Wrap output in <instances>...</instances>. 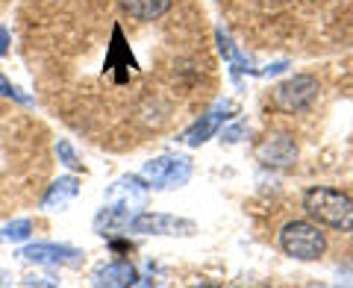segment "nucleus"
I'll return each instance as SVG.
<instances>
[{
	"mask_svg": "<svg viewBox=\"0 0 353 288\" xmlns=\"http://www.w3.org/2000/svg\"><path fill=\"white\" fill-rule=\"evenodd\" d=\"M148 194H150V185H145V180H139V176H121V180L109 185L106 203H118L130 209V212H139L148 203Z\"/></svg>",
	"mask_w": 353,
	"mask_h": 288,
	"instance_id": "obj_8",
	"label": "nucleus"
},
{
	"mask_svg": "<svg viewBox=\"0 0 353 288\" xmlns=\"http://www.w3.org/2000/svg\"><path fill=\"white\" fill-rule=\"evenodd\" d=\"M218 44H221V53H224V59H230V62L236 65L233 71H250V68H248V62L241 59V56H239V50L233 48V41H230V36H224L221 30H218Z\"/></svg>",
	"mask_w": 353,
	"mask_h": 288,
	"instance_id": "obj_15",
	"label": "nucleus"
},
{
	"mask_svg": "<svg viewBox=\"0 0 353 288\" xmlns=\"http://www.w3.org/2000/svg\"><path fill=\"white\" fill-rule=\"evenodd\" d=\"M121 9L132 21H159L162 15H168L171 0H121Z\"/></svg>",
	"mask_w": 353,
	"mask_h": 288,
	"instance_id": "obj_11",
	"label": "nucleus"
},
{
	"mask_svg": "<svg viewBox=\"0 0 353 288\" xmlns=\"http://www.w3.org/2000/svg\"><path fill=\"white\" fill-rule=\"evenodd\" d=\"M256 159L265 165V168H277L285 171L297 162V144L289 136H268L259 147H256Z\"/></svg>",
	"mask_w": 353,
	"mask_h": 288,
	"instance_id": "obj_7",
	"label": "nucleus"
},
{
	"mask_svg": "<svg viewBox=\"0 0 353 288\" xmlns=\"http://www.w3.org/2000/svg\"><path fill=\"white\" fill-rule=\"evenodd\" d=\"M130 218L132 212L118 203H106L101 212H97L94 218V229L101 232V236H106V232H118V229H127L130 227Z\"/></svg>",
	"mask_w": 353,
	"mask_h": 288,
	"instance_id": "obj_13",
	"label": "nucleus"
},
{
	"mask_svg": "<svg viewBox=\"0 0 353 288\" xmlns=\"http://www.w3.org/2000/svg\"><path fill=\"white\" fill-rule=\"evenodd\" d=\"M3 282H6V274H3V271H0V285H3Z\"/></svg>",
	"mask_w": 353,
	"mask_h": 288,
	"instance_id": "obj_22",
	"label": "nucleus"
},
{
	"mask_svg": "<svg viewBox=\"0 0 353 288\" xmlns=\"http://www.w3.org/2000/svg\"><path fill=\"white\" fill-rule=\"evenodd\" d=\"M9 53V30L0 27V56H6Z\"/></svg>",
	"mask_w": 353,
	"mask_h": 288,
	"instance_id": "obj_18",
	"label": "nucleus"
},
{
	"mask_svg": "<svg viewBox=\"0 0 353 288\" xmlns=\"http://www.w3.org/2000/svg\"><path fill=\"white\" fill-rule=\"evenodd\" d=\"M241 132H245L241 127H233V130H227V132H224V138H227L230 144H233V141H239V136H241Z\"/></svg>",
	"mask_w": 353,
	"mask_h": 288,
	"instance_id": "obj_20",
	"label": "nucleus"
},
{
	"mask_svg": "<svg viewBox=\"0 0 353 288\" xmlns=\"http://www.w3.org/2000/svg\"><path fill=\"white\" fill-rule=\"evenodd\" d=\"M318 92H321V85H318L315 76L297 74L292 80H285L274 88V106H277L280 112H289V115L306 112V109L315 103Z\"/></svg>",
	"mask_w": 353,
	"mask_h": 288,
	"instance_id": "obj_3",
	"label": "nucleus"
},
{
	"mask_svg": "<svg viewBox=\"0 0 353 288\" xmlns=\"http://www.w3.org/2000/svg\"><path fill=\"white\" fill-rule=\"evenodd\" d=\"M280 247L292 259L315 262L318 256H324L327 236L315 224H309V220H289L280 232Z\"/></svg>",
	"mask_w": 353,
	"mask_h": 288,
	"instance_id": "obj_2",
	"label": "nucleus"
},
{
	"mask_svg": "<svg viewBox=\"0 0 353 288\" xmlns=\"http://www.w3.org/2000/svg\"><path fill=\"white\" fill-rule=\"evenodd\" d=\"M285 68H289V65H285V62H277V65H271L268 71H262V76H277V74H283Z\"/></svg>",
	"mask_w": 353,
	"mask_h": 288,
	"instance_id": "obj_19",
	"label": "nucleus"
},
{
	"mask_svg": "<svg viewBox=\"0 0 353 288\" xmlns=\"http://www.w3.org/2000/svg\"><path fill=\"white\" fill-rule=\"evenodd\" d=\"M30 236H32V220L21 218L0 229V245H18V241H27Z\"/></svg>",
	"mask_w": 353,
	"mask_h": 288,
	"instance_id": "obj_14",
	"label": "nucleus"
},
{
	"mask_svg": "<svg viewBox=\"0 0 353 288\" xmlns=\"http://www.w3.org/2000/svg\"><path fill=\"white\" fill-rule=\"evenodd\" d=\"M130 232H141V236H192L197 229L192 220L162 215V212H139L130 218Z\"/></svg>",
	"mask_w": 353,
	"mask_h": 288,
	"instance_id": "obj_5",
	"label": "nucleus"
},
{
	"mask_svg": "<svg viewBox=\"0 0 353 288\" xmlns=\"http://www.w3.org/2000/svg\"><path fill=\"white\" fill-rule=\"evenodd\" d=\"M303 209L318 220V224H324L330 229H339V232L353 229V200L345 192L324 188V185L309 188L303 194Z\"/></svg>",
	"mask_w": 353,
	"mask_h": 288,
	"instance_id": "obj_1",
	"label": "nucleus"
},
{
	"mask_svg": "<svg viewBox=\"0 0 353 288\" xmlns=\"http://www.w3.org/2000/svg\"><path fill=\"white\" fill-rule=\"evenodd\" d=\"M27 285H57V282H50L48 276H39V280H36V276H32V280H27Z\"/></svg>",
	"mask_w": 353,
	"mask_h": 288,
	"instance_id": "obj_21",
	"label": "nucleus"
},
{
	"mask_svg": "<svg viewBox=\"0 0 353 288\" xmlns=\"http://www.w3.org/2000/svg\"><path fill=\"white\" fill-rule=\"evenodd\" d=\"M21 256L32 265H68V268H77L83 262L85 253L68 247V245H50V241H41V245H27L21 250Z\"/></svg>",
	"mask_w": 353,
	"mask_h": 288,
	"instance_id": "obj_6",
	"label": "nucleus"
},
{
	"mask_svg": "<svg viewBox=\"0 0 353 288\" xmlns=\"http://www.w3.org/2000/svg\"><path fill=\"white\" fill-rule=\"evenodd\" d=\"M77 192H80V180H77V176H59V180L48 188L41 206L44 209H65L77 197Z\"/></svg>",
	"mask_w": 353,
	"mask_h": 288,
	"instance_id": "obj_12",
	"label": "nucleus"
},
{
	"mask_svg": "<svg viewBox=\"0 0 353 288\" xmlns=\"http://www.w3.org/2000/svg\"><path fill=\"white\" fill-rule=\"evenodd\" d=\"M141 176H145L150 185H157V188H180V185L189 183L192 162L185 156H159V159L145 162Z\"/></svg>",
	"mask_w": 353,
	"mask_h": 288,
	"instance_id": "obj_4",
	"label": "nucleus"
},
{
	"mask_svg": "<svg viewBox=\"0 0 353 288\" xmlns=\"http://www.w3.org/2000/svg\"><path fill=\"white\" fill-rule=\"evenodd\" d=\"M230 112H236V106L230 103V101L218 103L215 109H209V112H206V115H201V121H197V124H194L189 132H185V136H183V141L189 144V147H201L203 141H209V138L215 136V132H218V127L224 124L227 118H233Z\"/></svg>",
	"mask_w": 353,
	"mask_h": 288,
	"instance_id": "obj_9",
	"label": "nucleus"
},
{
	"mask_svg": "<svg viewBox=\"0 0 353 288\" xmlns=\"http://www.w3.org/2000/svg\"><path fill=\"white\" fill-rule=\"evenodd\" d=\"M57 156H59L62 165H68V168H74V171H80V168H83V159L77 156V150L71 147L68 141H57Z\"/></svg>",
	"mask_w": 353,
	"mask_h": 288,
	"instance_id": "obj_16",
	"label": "nucleus"
},
{
	"mask_svg": "<svg viewBox=\"0 0 353 288\" xmlns=\"http://www.w3.org/2000/svg\"><path fill=\"white\" fill-rule=\"evenodd\" d=\"M139 282V271L130 262H109L101 265L94 271V285H106V288H127Z\"/></svg>",
	"mask_w": 353,
	"mask_h": 288,
	"instance_id": "obj_10",
	"label": "nucleus"
},
{
	"mask_svg": "<svg viewBox=\"0 0 353 288\" xmlns=\"http://www.w3.org/2000/svg\"><path fill=\"white\" fill-rule=\"evenodd\" d=\"M0 94H3V97H12V101L24 103V106H30V103H32V97H30V94H24V92H21L18 85H12V83H9L3 74H0Z\"/></svg>",
	"mask_w": 353,
	"mask_h": 288,
	"instance_id": "obj_17",
	"label": "nucleus"
}]
</instances>
